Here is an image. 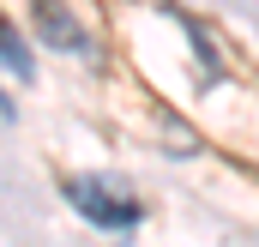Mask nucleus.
<instances>
[{"label":"nucleus","instance_id":"obj_1","mask_svg":"<svg viewBox=\"0 0 259 247\" xmlns=\"http://www.w3.org/2000/svg\"><path fill=\"white\" fill-rule=\"evenodd\" d=\"M61 193H66V205L84 223H97L109 235H127V229H139V217H145V205L127 193V181H109V175H66Z\"/></svg>","mask_w":259,"mask_h":247},{"label":"nucleus","instance_id":"obj_2","mask_svg":"<svg viewBox=\"0 0 259 247\" xmlns=\"http://www.w3.org/2000/svg\"><path fill=\"white\" fill-rule=\"evenodd\" d=\"M30 12H36V30H42L49 49H61V55H72V61H97L91 30H84L72 12H61V0H30Z\"/></svg>","mask_w":259,"mask_h":247},{"label":"nucleus","instance_id":"obj_3","mask_svg":"<svg viewBox=\"0 0 259 247\" xmlns=\"http://www.w3.org/2000/svg\"><path fill=\"white\" fill-rule=\"evenodd\" d=\"M0 72H12L18 85H30V78H36V55L24 49V36L12 30V18H6V12H0Z\"/></svg>","mask_w":259,"mask_h":247}]
</instances>
